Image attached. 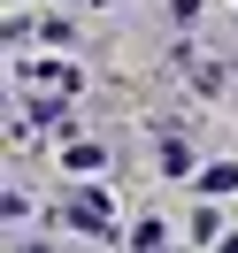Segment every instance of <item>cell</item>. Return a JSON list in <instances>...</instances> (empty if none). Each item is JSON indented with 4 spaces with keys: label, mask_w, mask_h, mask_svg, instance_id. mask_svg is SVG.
Instances as JSON below:
<instances>
[{
    "label": "cell",
    "mask_w": 238,
    "mask_h": 253,
    "mask_svg": "<svg viewBox=\"0 0 238 253\" xmlns=\"http://www.w3.org/2000/svg\"><path fill=\"white\" fill-rule=\"evenodd\" d=\"M69 215H77L85 230H108V215H115V200H108V192H77V200H69Z\"/></svg>",
    "instance_id": "obj_1"
},
{
    "label": "cell",
    "mask_w": 238,
    "mask_h": 253,
    "mask_svg": "<svg viewBox=\"0 0 238 253\" xmlns=\"http://www.w3.org/2000/svg\"><path fill=\"white\" fill-rule=\"evenodd\" d=\"M231 184H238V169H231V161H215V169L200 176V192H231Z\"/></svg>",
    "instance_id": "obj_2"
},
{
    "label": "cell",
    "mask_w": 238,
    "mask_h": 253,
    "mask_svg": "<svg viewBox=\"0 0 238 253\" xmlns=\"http://www.w3.org/2000/svg\"><path fill=\"white\" fill-rule=\"evenodd\" d=\"M192 8H200V0H177V16H192Z\"/></svg>",
    "instance_id": "obj_3"
}]
</instances>
